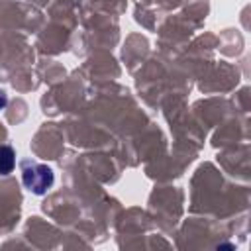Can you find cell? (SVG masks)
Masks as SVG:
<instances>
[{
	"instance_id": "7a4b0ae2",
	"label": "cell",
	"mask_w": 251,
	"mask_h": 251,
	"mask_svg": "<svg viewBox=\"0 0 251 251\" xmlns=\"http://www.w3.org/2000/svg\"><path fill=\"white\" fill-rule=\"evenodd\" d=\"M16 167V153L10 145H0V175L12 173Z\"/></svg>"
},
{
	"instance_id": "277c9868",
	"label": "cell",
	"mask_w": 251,
	"mask_h": 251,
	"mask_svg": "<svg viewBox=\"0 0 251 251\" xmlns=\"http://www.w3.org/2000/svg\"><path fill=\"white\" fill-rule=\"evenodd\" d=\"M218 249H233V245H220Z\"/></svg>"
},
{
	"instance_id": "6da1fadb",
	"label": "cell",
	"mask_w": 251,
	"mask_h": 251,
	"mask_svg": "<svg viewBox=\"0 0 251 251\" xmlns=\"http://www.w3.org/2000/svg\"><path fill=\"white\" fill-rule=\"evenodd\" d=\"M22 180H24V186L29 188L33 194H45L51 186H53V171L47 167V165H41V163H27L22 171Z\"/></svg>"
},
{
	"instance_id": "3957f363",
	"label": "cell",
	"mask_w": 251,
	"mask_h": 251,
	"mask_svg": "<svg viewBox=\"0 0 251 251\" xmlns=\"http://www.w3.org/2000/svg\"><path fill=\"white\" fill-rule=\"evenodd\" d=\"M6 102H8V98H6V92H4V90H0V110L6 106Z\"/></svg>"
}]
</instances>
